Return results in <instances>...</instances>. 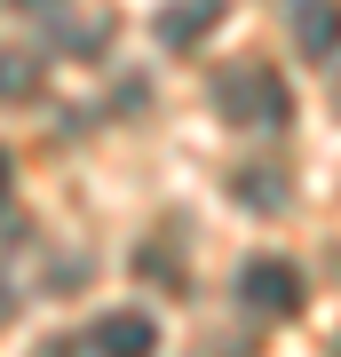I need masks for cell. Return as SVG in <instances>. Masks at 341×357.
I'll use <instances>...</instances> for the list:
<instances>
[{
    "mask_svg": "<svg viewBox=\"0 0 341 357\" xmlns=\"http://www.w3.org/2000/svg\"><path fill=\"white\" fill-rule=\"evenodd\" d=\"M215 103H222V119H238V128H278V119L294 112V103H286V79L270 72V64L222 72V79H215Z\"/></svg>",
    "mask_w": 341,
    "mask_h": 357,
    "instance_id": "cell-1",
    "label": "cell"
},
{
    "mask_svg": "<svg viewBox=\"0 0 341 357\" xmlns=\"http://www.w3.org/2000/svg\"><path fill=\"white\" fill-rule=\"evenodd\" d=\"M238 302H254L262 318H286V310H302V270L278 262V255H254L238 270Z\"/></svg>",
    "mask_w": 341,
    "mask_h": 357,
    "instance_id": "cell-2",
    "label": "cell"
},
{
    "mask_svg": "<svg viewBox=\"0 0 341 357\" xmlns=\"http://www.w3.org/2000/svg\"><path fill=\"white\" fill-rule=\"evenodd\" d=\"M88 349H96V357H151V349H159V326L143 318V310H112V318H96Z\"/></svg>",
    "mask_w": 341,
    "mask_h": 357,
    "instance_id": "cell-3",
    "label": "cell"
},
{
    "mask_svg": "<svg viewBox=\"0 0 341 357\" xmlns=\"http://www.w3.org/2000/svg\"><path fill=\"white\" fill-rule=\"evenodd\" d=\"M294 48L302 56H341V0H294Z\"/></svg>",
    "mask_w": 341,
    "mask_h": 357,
    "instance_id": "cell-4",
    "label": "cell"
},
{
    "mask_svg": "<svg viewBox=\"0 0 341 357\" xmlns=\"http://www.w3.org/2000/svg\"><path fill=\"white\" fill-rule=\"evenodd\" d=\"M215 24H222V0H167L159 8V40L167 48H199Z\"/></svg>",
    "mask_w": 341,
    "mask_h": 357,
    "instance_id": "cell-5",
    "label": "cell"
},
{
    "mask_svg": "<svg viewBox=\"0 0 341 357\" xmlns=\"http://www.w3.org/2000/svg\"><path fill=\"white\" fill-rule=\"evenodd\" d=\"M230 199H246L254 215H278V206H286V183H278V167H238V175H230Z\"/></svg>",
    "mask_w": 341,
    "mask_h": 357,
    "instance_id": "cell-6",
    "label": "cell"
},
{
    "mask_svg": "<svg viewBox=\"0 0 341 357\" xmlns=\"http://www.w3.org/2000/svg\"><path fill=\"white\" fill-rule=\"evenodd\" d=\"M40 79H48V64H40V48H0V96L24 103Z\"/></svg>",
    "mask_w": 341,
    "mask_h": 357,
    "instance_id": "cell-7",
    "label": "cell"
},
{
    "mask_svg": "<svg viewBox=\"0 0 341 357\" xmlns=\"http://www.w3.org/2000/svg\"><path fill=\"white\" fill-rule=\"evenodd\" d=\"M0 199H8V151H0Z\"/></svg>",
    "mask_w": 341,
    "mask_h": 357,
    "instance_id": "cell-8",
    "label": "cell"
},
{
    "mask_svg": "<svg viewBox=\"0 0 341 357\" xmlns=\"http://www.w3.org/2000/svg\"><path fill=\"white\" fill-rule=\"evenodd\" d=\"M333 103H341V88H333Z\"/></svg>",
    "mask_w": 341,
    "mask_h": 357,
    "instance_id": "cell-9",
    "label": "cell"
}]
</instances>
